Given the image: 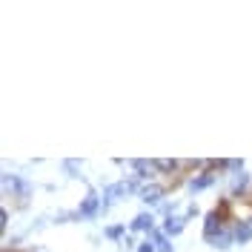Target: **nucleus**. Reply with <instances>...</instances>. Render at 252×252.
<instances>
[{"label":"nucleus","mask_w":252,"mask_h":252,"mask_svg":"<svg viewBox=\"0 0 252 252\" xmlns=\"http://www.w3.org/2000/svg\"><path fill=\"white\" fill-rule=\"evenodd\" d=\"M97 212H100V198H97L94 192H89L78 206V218H94Z\"/></svg>","instance_id":"obj_2"},{"label":"nucleus","mask_w":252,"mask_h":252,"mask_svg":"<svg viewBox=\"0 0 252 252\" xmlns=\"http://www.w3.org/2000/svg\"><path fill=\"white\" fill-rule=\"evenodd\" d=\"M184 226H187V218H184V215H169L166 223H163V232H166V235H178Z\"/></svg>","instance_id":"obj_6"},{"label":"nucleus","mask_w":252,"mask_h":252,"mask_svg":"<svg viewBox=\"0 0 252 252\" xmlns=\"http://www.w3.org/2000/svg\"><path fill=\"white\" fill-rule=\"evenodd\" d=\"M152 215H146V212H143V215H138V218L132 220V229H149V232H152Z\"/></svg>","instance_id":"obj_9"},{"label":"nucleus","mask_w":252,"mask_h":252,"mask_svg":"<svg viewBox=\"0 0 252 252\" xmlns=\"http://www.w3.org/2000/svg\"><path fill=\"white\" fill-rule=\"evenodd\" d=\"M250 238H252V220L235 223V241H238V244H247Z\"/></svg>","instance_id":"obj_7"},{"label":"nucleus","mask_w":252,"mask_h":252,"mask_svg":"<svg viewBox=\"0 0 252 252\" xmlns=\"http://www.w3.org/2000/svg\"><path fill=\"white\" fill-rule=\"evenodd\" d=\"M152 244H155L158 252H172V244L166 241V235H163V232H152Z\"/></svg>","instance_id":"obj_8"},{"label":"nucleus","mask_w":252,"mask_h":252,"mask_svg":"<svg viewBox=\"0 0 252 252\" xmlns=\"http://www.w3.org/2000/svg\"><path fill=\"white\" fill-rule=\"evenodd\" d=\"M121 232H124V226H109V229H106L109 238H121Z\"/></svg>","instance_id":"obj_10"},{"label":"nucleus","mask_w":252,"mask_h":252,"mask_svg":"<svg viewBox=\"0 0 252 252\" xmlns=\"http://www.w3.org/2000/svg\"><path fill=\"white\" fill-rule=\"evenodd\" d=\"M6 220H9V212H6V209H0V226H3V229H6Z\"/></svg>","instance_id":"obj_12"},{"label":"nucleus","mask_w":252,"mask_h":252,"mask_svg":"<svg viewBox=\"0 0 252 252\" xmlns=\"http://www.w3.org/2000/svg\"><path fill=\"white\" fill-rule=\"evenodd\" d=\"M132 189H135V181H118V184H112V187L103 192V206H109L112 201H118V198L132 195Z\"/></svg>","instance_id":"obj_1"},{"label":"nucleus","mask_w":252,"mask_h":252,"mask_svg":"<svg viewBox=\"0 0 252 252\" xmlns=\"http://www.w3.org/2000/svg\"><path fill=\"white\" fill-rule=\"evenodd\" d=\"M215 178H218V172H212V169H206V172H201L198 178H189V189L192 192H198V189H206L215 184Z\"/></svg>","instance_id":"obj_4"},{"label":"nucleus","mask_w":252,"mask_h":252,"mask_svg":"<svg viewBox=\"0 0 252 252\" xmlns=\"http://www.w3.org/2000/svg\"><path fill=\"white\" fill-rule=\"evenodd\" d=\"M163 192H166V189L160 187V184H143L141 187V198L146 201V204H158V201L163 198Z\"/></svg>","instance_id":"obj_5"},{"label":"nucleus","mask_w":252,"mask_h":252,"mask_svg":"<svg viewBox=\"0 0 252 252\" xmlns=\"http://www.w3.org/2000/svg\"><path fill=\"white\" fill-rule=\"evenodd\" d=\"M138 252H155V244H149V241H146V244H141V250Z\"/></svg>","instance_id":"obj_11"},{"label":"nucleus","mask_w":252,"mask_h":252,"mask_svg":"<svg viewBox=\"0 0 252 252\" xmlns=\"http://www.w3.org/2000/svg\"><path fill=\"white\" fill-rule=\"evenodd\" d=\"M3 189L6 192H17V198H20V204L29 198V184H23V181H17L15 175H3Z\"/></svg>","instance_id":"obj_3"}]
</instances>
